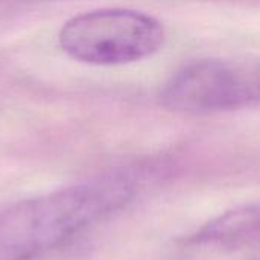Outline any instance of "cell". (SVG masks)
Listing matches in <instances>:
<instances>
[{"label":"cell","mask_w":260,"mask_h":260,"mask_svg":"<svg viewBox=\"0 0 260 260\" xmlns=\"http://www.w3.org/2000/svg\"><path fill=\"white\" fill-rule=\"evenodd\" d=\"M259 238V209L257 206H244L233 209L189 238L190 244H218L238 247L257 241Z\"/></svg>","instance_id":"277c9868"},{"label":"cell","mask_w":260,"mask_h":260,"mask_svg":"<svg viewBox=\"0 0 260 260\" xmlns=\"http://www.w3.org/2000/svg\"><path fill=\"white\" fill-rule=\"evenodd\" d=\"M61 49L73 59L93 66H120L154 55L165 30L154 17L133 9L88 11L67 20L58 35Z\"/></svg>","instance_id":"7a4b0ae2"},{"label":"cell","mask_w":260,"mask_h":260,"mask_svg":"<svg viewBox=\"0 0 260 260\" xmlns=\"http://www.w3.org/2000/svg\"><path fill=\"white\" fill-rule=\"evenodd\" d=\"M133 195V181L116 174L24 201L0 218V247L17 259L47 251L119 212Z\"/></svg>","instance_id":"6da1fadb"},{"label":"cell","mask_w":260,"mask_h":260,"mask_svg":"<svg viewBox=\"0 0 260 260\" xmlns=\"http://www.w3.org/2000/svg\"><path fill=\"white\" fill-rule=\"evenodd\" d=\"M257 99V67L229 59L190 62L174 73L158 94L165 108L193 114L239 110Z\"/></svg>","instance_id":"3957f363"}]
</instances>
